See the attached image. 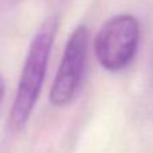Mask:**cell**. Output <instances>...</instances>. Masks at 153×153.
I'll use <instances>...</instances> for the list:
<instances>
[{
	"label": "cell",
	"instance_id": "1",
	"mask_svg": "<svg viewBox=\"0 0 153 153\" xmlns=\"http://www.w3.org/2000/svg\"><path fill=\"white\" fill-rule=\"evenodd\" d=\"M56 31L57 20L50 18L42 25L31 41L10 113V127L14 131H19L26 126L37 104L46 75Z\"/></svg>",
	"mask_w": 153,
	"mask_h": 153
},
{
	"label": "cell",
	"instance_id": "3",
	"mask_svg": "<svg viewBox=\"0 0 153 153\" xmlns=\"http://www.w3.org/2000/svg\"><path fill=\"white\" fill-rule=\"evenodd\" d=\"M87 53L88 29L80 25L69 35L64 49L60 67L50 90V102L53 106H67L77 95L85 71Z\"/></svg>",
	"mask_w": 153,
	"mask_h": 153
},
{
	"label": "cell",
	"instance_id": "2",
	"mask_svg": "<svg viewBox=\"0 0 153 153\" xmlns=\"http://www.w3.org/2000/svg\"><path fill=\"white\" fill-rule=\"evenodd\" d=\"M140 43V23L129 14L111 18L95 37L94 49L99 64L110 72L129 67Z\"/></svg>",
	"mask_w": 153,
	"mask_h": 153
},
{
	"label": "cell",
	"instance_id": "4",
	"mask_svg": "<svg viewBox=\"0 0 153 153\" xmlns=\"http://www.w3.org/2000/svg\"><path fill=\"white\" fill-rule=\"evenodd\" d=\"M3 96H4V80H3V76L0 75V103L3 100Z\"/></svg>",
	"mask_w": 153,
	"mask_h": 153
}]
</instances>
